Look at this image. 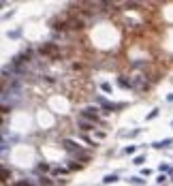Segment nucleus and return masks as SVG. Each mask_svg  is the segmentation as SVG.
<instances>
[{
	"label": "nucleus",
	"instance_id": "nucleus-3",
	"mask_svg": "<svg viewBox=\"0 0 173 186\" xmlns=\"http://www.w3.org/2000/svg\"><path fill=\"white\" fill-rule=\"evenodd\" d=\"M41 54H43V56H56V54H58V47L53 45V43H47V45L41 47Z\"/></svg>",
	"mask_w": 173,
	"mask_h": 186
},
{
	"label": "nucleus",
	"instance_id": "nucleus-8",
	"mask_svg": "<svg viewBox=\"0 0 173 186\" xmlns=\"http://www.w3.org/2000/svg\"><path fill=\"white\" fill-rule=\"evenodd\" d=\"M79 126H81L83 130H90V128H94V124H92V122H88V120H79Z\"/></svg>",
	"mask_w": 173,
	"mask_h": 186
},
{
	"label": "nucleus",
	"instance_id": "nucleus-1",
	"mask_svg": "<svg viewBox=\"0 0 173 186\" xmlns=\"http://www.w3.org/2000/svg\"><path fill=\"white\" fill-rule=\"evenodd\" d=\"M131 88L133 90H145L148 88V81H145L143 75H135V77L131 79Z\"/></svg>",
	"mask_w": 173,
	"mask_h": 186
},
{
	"label": "nucleus",
	"instance_id": "nucleus-17",
	"mask_svg": "<svg viewBox=\"0 0 173 186\" xmlns=\"http://www.w3.org/2000/svg\"><path fill=\"white\" fill-rule=\"evenodd\" d=\"M7 111H11V107H4V105H0V113H7Z\"/></svg>",
	"mask_w": 173,
	"mask_h": 186
},
{
	"label": "nucleus",
	"instance_id": "nucleus-4",
	"mask_svg": "<svg viewBox=\"0 0 173 186\" xmlns=\"http://www.w3.org/2000/svg\"><path fill=\"white\" fill-rule=\"evenodd\" d=\"M152 146L158 148V150H163V148H173V139H163V141H156Z\"/></svg>",
	"mask_w": 173,
	"mask_h": 186
},
{
	"label": "nucleus",
	"instance_id": "nucleus-16",
	"mask_svg": "<svg viewBox=\"0 0 173 186\" xmlns=\"http://www.w3.org/2000/svg\"><path fill=\"white\" fill-rule=\"evenodd\" d=\"M156 116H158V109H154V111H152V113H148V120H154Z\"/></svg>",
	"mask_w": 173,
	"mask_h": 186
},
{
	"label": "nucleus",
	"instance_id": "nucleus-2",
	"mask_svg": "<svg viewBox=\"0 0 173 186\" xmlns=\"http://www.w3.org/2000/svg\"><path fill=\"white\" fill-rule=\"evenodd\" d=\"M81 118L83 120H96V118H98V109H96V107H85L81 111Z\"/></svg>",
	"mask_w": 173,
	"mask_h": 186
},
{
	"label": "nucleus",
	"instance_id": "nucleus-14",
	"mask_svg": "<svg viewBox=\"0 0 173 186\" xmlns=\"http://www.w3.org/2000/svg\"><path fill=\"white\" fill-rule=\"evenodd\" d=\"M17 186H34V184H32V182H28V180H26V182H24V180H19V182H17Z\"/></svg>",
	"mask_w": 173,
	"mask_h": 186
},
{
	"label": "nucleus",
	"instance_id": "nucleus-7",
	"mask_svg": "<svg viewBox=\"0 0 173 186\" xmlns=\"http://www.w3.org/2000/svg\"><path fill=\"white\" fill-rule=\"evenodd\" d=\"M128 182H131V184H135V186H145V180H143V178H139V176L128 178Z\"/></svg>",
	"mask_w": 173,
	"mask_h": 186
},
{
	"label": "nucleus",
	"instance_id": "nucleus-18",
	"mask_svg": "<svg viewBox=\"0 0 173 186\" xmlns=\"http://www.w3.org/2000/svg\"><path fill=\"white\" fill-rule=\"evenodd\" d=\"M2 7H4V4H2V2H0V9H2Z\"/></svg>",
	"mask_w": 173,
	"mask_h": 186
},
{
	"label": "nucleus",
	"instance_id": "nucleus-11",
	"mask_svg": "<svg viewBox=\"0 0 173 186\" xmlns=\"http://www.w3.org/2000/svg\"><path fill=\"white\" fill-rule=\"evenodd\" d=\"M135 165H143V163H145V156H135Z\"/></svg>",
	"mask_w": 173,
	"mask_h": 186
},
{
	"label": "nucleus",
	"instance_id": "nucleus-6",
	"mask_svg": "<svg viewBox=\"0 0 173 186\" xmlns=\"http://www.w3.org/2000/svg\"><path fill=\"white\" fill-rule=\"evenodd\" d=\"M116 182H118V173H109L103 178V184H116Z\"/></svg>",
	"mask_w": 173,
	"mask_h": 186
},
{
	"label": "nucleus",
	"instance_id": "nucleus-5",
	"mask_svg": "<svg viewBox=\"0 0 173 186\" xmlns=\"http://www.w3.org/2000/svg\"><path fill=\"white\" fill-rule=\"evenodd\" d=\"M62 146L66 148V150H79V146L75 143L73 139H64V141H62Z\"/></svg>",
	"mask_w": 173,
	"mask_h": 186
},
{
	"label": "nucleus",
	"instance_id": "nucleus-15",
	"mask_svg": "<svg viewBox=\"0 0 173 186\" xmlns=\"http://www.w3.org/2000/svg\"><path fill=\"white\" fill-rule=\"evenodd\" d=\"M39 169H41V171H49V165H47V163H41Z\"/></svg>",
	"mask_w": 173,
	"mask_h": 186
},
{
	"label": "nucleus",
	"instance_id": "nucleus-9",
	"mask_svg": "<svg viewBox=\"0 0 173 186\" xmlns=\"http://www.w3.org/2000/svg\"><path fill=\"white\" fill-rule=\"evenodd\" d=\"M9 178H11V171H9V169H0V182H7Z\"/></svg>",
	"mask_w": 173,
	"mask_h": 186
},
{
	"label": "nucleus",
	"instance_id": "nucleus-10",
	"mask_svg": "<svg viewBox=\"0 0 173 186\" xmlns=\"http://www.w3.org/2000/svg\"><path fill=\"white\" fill-rule=\"evenodd\" d=\"M118 84H120L122 88H131V81H126L124 77H120V79H118Z\"/></svg>",
	"mask_w": 173,
	"mask_h": 186
},
{
	"label": "nucleus",
	"instance_id": "nucleus-12",
	"mask_svg": "<svg viewBox=\"0 0 173 186\" xmlns=\"http://www.w3.org/2000/svg\"><path fill=\"white\" fill-rule=\"evenodd\" d=\"M101 88H103V92H111V84H107V81H103V84H101Z\"/></svg>",
	"mask_w": 173,
	"mask_h": 186
},
{
	"label": "nucleus",
	"instance_id": "nucleus-13",
	"mask_svg": "<svg viewBox=\"0 0 173 186\" xmlns=\"http://www.w3.org/2000/svg\"><path fill=\"white\" fill-rule=\"evenodd\" d=\"M135 150H137L135 146H128V148H124V152H126V154H135Z\"/></svg>",
	"mask_w": 173,
	"mask_h": 186
}]
</instances>
